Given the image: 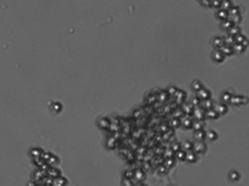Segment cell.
I'll list each match as a JSON object with an SVG mask.
<instances>
[{
	"label": "cell",
	"instance_id": "6da1fadb",
	"mask_svg": "<svg viewBox=\"0 0 249 186\" xmlns=\"http://www.w3.org/2000/svg\"><path fill=\"white\" fill-rule=\"evenodd\" d=\"M207 149H208L207 145L204 143V141H196V142H194V146L192 150L197 154L204 153L206 152Z\"/></svg>",
	"mask_w": 249,
	"mask_h": 186
},
{
	"label": "cell",
	"instance_id": "7a4b0ae2",
	"mask_svg": "<svg viewBox=\"0 0 249 186\" xmlns=\"http://www.w3.org/2000/svg\"><path fill=\"white\" fill-rule=\"evenodd\" d=\"M193 116L196 120L199 121H204L206 116H205V110L203 108H202L200 106L194 107V111H193Z\"/></svg>",
	"mask_w": 249,
	"mask_h": 186
},
{
	"label": "cell",
	"instance_id": "3957f363",
	"mask_svg": "<svg viewBox=\"0 0 249 186\" xmlns=\"http://www.w3.org/2000/svg\"><path fill=\"white\" fill-rule=\"evenodd\" d=\"M226 56L223 53V52L220 50V48H216L214 51L212 53L211 58L216 63H221L223 62L225 59Z\"/></svg>",
	"mask_w": 249,
	"mask_h": 186
},
{
	"label": "cell",
	"instance_id": "277c9868",
	"mask_svg": "<svg viewBox=\"0 0 249 186\" xmlns=\"http://www.w3.org/2000/svg\"><path fill=\"white\" fill-rule=\"evenodd\" d=\"M213 109L219 114V115H224L228 112V107L224 103H219L213 105Z\"/></svg>",
	"mask_w": 249,
	"mask_h": 186
},
{
	"label": "cell",
	"instance_id": "5b68a950",
	"mask_svg": "<svg viewBox=\"0 0 249 186\" xmlns=\"http://www.w3.org/2000/svg\"><path fill=\"white\" fill-rule=\"evenodd\" d=\"M197 96L199 97V99L201 100L211 98V96H212L211 91L208 89L205 88L204 87L203 88H202L201 90H199V91H197Z\"/></svg>",
	"mask_w": 249,
	"mask_h": 186
},
{
	"label": "cell",
	"instance_id": "8992f818",
	"mask_svg": "<svg viewBox=\"0 0 249 186\" xmlns=\"http://www.w3.org/2000/svg\"><path fill=\"white\" fill-rule=\"evenodd\" d=\"M213 105H214V102L211 99V98L201 100V102H200V104H199V106L202 108H203L205 111L208 110H210V109H212L213 107Z\"/></svg>",
	"mask_w": 249,
	"mask_h": 186
},
{
	"label": "cell",
	"instance_id": "52a82bcc",
	"mask_svg": "<svg viewBox=\"0 0 249 186\" xmlns=\"http://www.w3.org/2000/svg\"><path fill=\"white\" fill-rule=\"evenodd\" d=\"M186 161L191 163H194L197 161V155L193 150L186 152Z\"/></svg>",
	"mask_w": 249,
	"mask_h": 186
},
{
	"label": "cell",
	"instance_id": "ba28073f",
	"mask_svg": "<svg viewBox=\"0 0 249 186\" xmlns=\"http://www.w3.org/2000/svg\"><path fill=\"white\" fill-rule=\"evenodd\" d=\"M194 137L196 141H204L206 139V132L204 129L194 131Z\"/></svg>",
	"mask_w": 249,
	"mask_h": 186
},
{
	"label": "cell",
	"instance_id": "9c48e42d",
	"mask_svg": "<svg viewBox=\"0 0 249 186\" xmlns=\"http://www.w3.org/2000/svg\"><path fill=\"white\" fill-rule=\"evenodd\" d=\"M191 89L194 91L197 92V91H199V90H201L202 88H204V86L201 80H199L198 79H195L191 84Z\"/></svg>",
	"mask_w": 249,
	"mask_h": 186
},
{
	"label": "cell",
	"instance_id": "30bf717a",
	"mask_svg": "<svg viewBox=\"0 0 249 186\" xmlns=\"http://www.w3.org/2000/svg\"><path fill=\"white\" fill-rule=\"evenodd\" d=\"M182 105H183L182 110H183V111L184 114L188 115H192V114H193L194 106H193V105L191 104V103L189 102V103H186V104H183Z\"/></svg>",
	"mask_w": 249,
	"mask_h": 186
},
{
	"label": "cell",
	"instance_id": "8fae6325",
	"mask_svg": "<svg viewBox=\"0 0 249 186\" xmlns=\"http://www.w3.org/2000/svg\"><path fill=\"white\" fill-rule=\"evenodd\" d=\"M205 116H206V118H210V119L215 120V119H218L219 118L220 115L213 108H212V109H210V110H208L205 111Z\"/></svg>",
	"mask_w": 249,
	"mask_h": 186
},
{
	"label": "cell",
	"instance_id": "7c38bea8",
	"mask_svg": "<svg viewBox=\"0 0 249 186\" xmlns=\"http://www.w3.org/2000/svg\"><path fill=\"white\" fill-rule=\"evenodd\" d=\"M205 126V123L204 121H199V120H195L193 121V124H192V128L194 131H197L200 129H204Z\"/></svg>",
	"mask_w": 249,
	"mask_h": 186
},
{
	"label": "cell",
	"instance_id": "4fadbf2b",
	"mask_svg": "<svg viewBox=\"0 0 249 186\" xmlns=\"http://www.w3.org/2000/svg\"><path fill=\"white\" fill-rule=\"evenodd\" d=\"M241 100H242V96H237V95H232L231 98L229 99V103L234 105V106H239L241 105Z\"/></svg>",
	"mask_w": 249,
	"mask_h": 186
},
{
	"label": "cell",
	"instance_id": "5bb4252c",
	"mask_svg": "<svg viewBox=\"0 0 249 186\" xmlns=\"http://www.w3.org/2000/svg\"><path fill=\"white\" fill-rule=\"evenodd\" d=\"M193 121L189 118H183L180 120V125L186 129H190L192 128Z\"/></svg>",
	"mask_w": 249,
	"mask_h": 186
},
{
	"label": "cell",
	"instance_id": "9a60e30c",
	"mask_svg": "<svg viewBox=\"0 0 249 186\" xmlns=\"http://www.w3.org/2000/svg\"><path fill=\"white\" fill-rule=\"evenodd\" d=\"M193 146H194V142L190 141V140H185L184 142L181 143V149L183 150L186 152L192 150Z\"/></svg>",
	"mask_w": 249,
	"mask_h": 186
},
{
	"label": "cell",
	"instance_id": "2e32d148",
	"mask_svg": "<svg viewBox=\"0 0 249 186\" xmlns=\"http://www.w3.org/2000/svg\"><path fill=\"white\" fill-rule=\"evenodd\" d=\"M218 138H219L218 134L213 130H210L208 132H206V139H208V140L211 141V142L217 140Z\"/></svg>",
	"mask_w": 249,
	"mask_h": 186
},
{
	"label": "cell",
	"instance_id": "e0dca14e",
	"mask_svg": "<svg viewBox=\"0 0 249 186\" xmlns=\"http://www.w3.org/2000/svg\"><path fill=\"white\" fill-rule=\"evenodd\" d=\"M220 50L223 52V53L226 56H231L234 53L233 50L232 46L230 45H224L221 48H220Z\"/></svg>",
	"mask_w": 249,
	"mask_h": 186
},
{
	"label": "cell",
	"instance_id": "ac0fdd59",
	"mask_svg": "<svg viewBox=\"0 0 249 186\" xmlns=\"http://www.w3.org/2000/svg\"><path fill=\"white\" fill-rule=\"evenodd\" d=\"M232 50H233V52L234 53H242L245 50V47H244L242 44L235 43L234 42V44L232 45Z\"/></svg>",
	"mask_w": 249,
	"mask_h": 186
},
{
	"label": "cell",
	"instance_id": "d6986e66",
	"mask_svg": "<svg viewBox=\"0 0 249 186\" xmlns=\"http://www.w3.org/2000/svg\"><path fill=\"white\" fill-rule=\"evenodd\" d=\"M134 177H135V178L137 180L143 181L145 179V175L144 171H143L142 169H138L135 171H134Z\"/></svg>",
	"mask_w": 249,
	"mask_h": 186
},
{
	"label": "cell",
	"instance_id": "ffe728a7",
	"mask_svg": "<svg viewBox=\"0 0 249 186\" xmlns=\"http://www.w3.org/2000/svg\"><path fill=\"white\" fill-rule=\"evenodd\" d=\"M212 45L215 48H220L224 45V39L220 37H215L212 42Z\"/></svg>",
	"mask_w": 249,
	"mask_h": 186
},
{
	"label": "cell",
	"instance_id": "44dd1931",
	"mask_svg": "<svg viewBox=\"0 0 249 186\" xmlns=\"http://www.w3.org/2000/svg\"><path fill=\"white\" fill-rule=\"evenodd\" d=\"M174 156L178 160H179L180 161H186V151H184L182 149H180L179 150H178L177 152H175Z\"/></svg>",
	"mask_w": 249,
	"mask_h": 186
},
{
	"label": "cell",
	"instance_id": "7402d4cb",
	"mask_svg": "<svg viewBox=\"0 0 249 186\" xmlns=\"http://www.w3.org/2000/svg\"><path fill=\"white\" fill-rule=\"evenodd\" d=\"M229 177L230 180L236 182L239 180L240 175V173L238 171H235V170H231L229 174Z\"/></svg>",
	"mask_w": 249,
	"mask_h": 186
},
{
	"label": "cell",
	"instance_id": "603a6c76",
	"mask_svg": "<svg viewBox=\"0 0 249 186\" xmlns=\"http://www.w3.org/2000/svg\"><path fill=\"white\" fill-rule=\"evenodd\" d=\"M110 121L107 118H103L100 120V126L102 128H107L110 126Z\"/></svg>",
	"mask_w": 249,
	"mask_h": 186
},
{
	"label": "cell",
	"instance_id": "cb8c5ba5",
	"mask_svg": "<svg viewBox=\"0 0 249 186\" xmlns=\"http://www.w3.org/2000/svg\"><path fill=\"white\" fill-rule=\"evenodd\" d=\"M231 96H232V95L227 91H224L221 94V101L223 102L229 103V101L230 98H231Z\"/></svg>",
	"mask_w": 249,
	"mask_h": 186
},
{
	"label": "cell",
	"instance_id": "d4e9b609",
	"mask_svg": "<svg viewBox=\"0 0 249 186\" xmlns=\"http://www.w3.org/2000/svg\"><path fill=\"white\" fill-rule=\"evenodd\" d=\"M169 126L172 128H177L180 126V118H173L169 122Z\"/></svg>",
	"mask_w": 249,
	"mask_h": 186
},
{
	"label": "cell",
	"instance_id": "484cf974",
	"mask_svg": "<svg viewBox=\"0 0 249 186\" xmlns=\"http://www.w3.org/2000/svg\"><path fill=\"white\" fill-rule=\"evenodd\" d=\"M175 163V160L174 159L173 157H170V158H167L165 161V166L167 168H172L173 167Z\"/></svg>",
	"mask_w": 249,
	"mask_h": 186
},
{
	"label": "cell",
	"instance_id": "4316f807",
	"mask_svg": "<svg viewBox=\"0 0 249 186\" xmlns=\"http://www.w3.org/2000/svg\"><path fill=\"white\" fill-rule=\"evenodd\" d=\"M168 96H169V94H168V93H167V91H161V92L159 94L158 100L161 103L165 102L167 100Z\"/></svg>",
	"mask_w": 249,
	"mask_h": 186
},
{
	"label": "cell",
	"instance_id": "83f0119b",
	"mask_svg": "<svg viewBox=\"0 0 249 186\" xmlns=\"http://www.w3.org/2000/svg\"><path fill=\"white\" fill-rule=\"evenodd\" d=\"M173 117L174 118H182L183 116H184V113L182 109H177L175 110V109L174 112H173Z\"/></svg>",
	"mask_w": 249,
	"mask_h": 186
},
{
	"label": "cell",
	"instance_id": "f1b7e54d",
	"mask_svg": "<svg viewBox=\"0 0 249 186\" xmlns=\"http://www.w3.org/2000/svg\"><path fill=\"white\" fill-rule=\"evenodd\" d=\"M115 139L114 137H110L107 140V147L109 149H113L115 146Z\"/></svg>",
	"mask_w": 249,
	"mask_h": 186
},
{
	"label": "cell",
	"instance_id": "f546056e",
	"mask_svg": "<svg viewBox=\"0 0 249 186\" xmlns=\"http://www.w3.org/2000/svg\"><path fill=\"white\" fill-rule=\"evenodd\" d=\"M173 96L175 97V99L179 98V99H185V98L186 97V93L184 92L183 91H182V90H178V89L177 91L175 92V93Z\"/></svg>",
	"mask_w": 249,
	"mask_h": 186
},
{
	"label": "cell",
	"instance_id": "4dcf8cb0",
	"mask_svg": "<svg viewBox=\"0 0 249 186\" xmlns=\"http://www.w3.org/2000/svg\"><path fill=\"white\" fill-rule=\"evenodd\" d=\"M224 45L232 46L234 43V37L229 35L226 38H225V39H224Z\"/></svg>",
	"mask_w": 249,
	"mask_h": 186
},
{
	"label": "cell",
	"instance_id": "1f68e13d",
	"mask_svg": "<svg viewBox=\"0 0 249 186\" xmlns=\"http://www.w3.org/2000/svg\"><path fill=\"white\" fill-rule=\"evenodd\" d=\"M229 34L231 36L235 37L236 35L240 34V29L239 28L237 27H234V26H232L229 29Z\"/></svg>",
	"mask_w": 249,
	"mask_h": 186
},
{
	"label": "cell",
	"instance_id": "d6a6232c",
	"mask_svg": "<svg viewBox=\"0 0 249 186\" xmlns=\"http://www.w3.org/2000/svg\"><path fill=\"white\" fill-rule=\"evenodd\" d=\"M180 149H181V143H180L178 142H174L171 145V150L174 152H177L178 150H179Z\"/></svg>",
	"mask_w": 249,
	"mask_h": 186
},
{
	"label": "cell",
	"instance_id": "836d02e7",
	"mask_svg": "<svg viewBox=\"0 0 249 186\" xmlns=\"http://www.w3.org/2000/svg\"><path fill=\"white\" fill-rule=\"evenodd\" d=\"M232 26V24L229 20H225L221 24V28L224 30H229Z\"/></svg>",
	"mask_w": 249,
	"mask_h": 186
},
{
	"label": "cell",
	"instance_id": "e575fe53",
	"mask_svg": "<svg viewBox=\"0 0 249 186\" xmlns=\"http://www.w3.org/2000/svg\"><path fill=\"white\" fill-rule=\"evenodd\" d=\"M190 102L191 103V104L194 106V107H197V106H199L200 104V102H201V99H199V97H198L197 96H194L193 98L191 99V102Z\"/></svg>",
	"mask_w": 249,
	"mask_h": 186
},
{
	"label": "cell",
	"instance_id": "d590c367",
	"mask_svg": "<svg viewBox=\"0 0 249 186\" xmlns=\"http://www.w3.org/2000/svg\"><path fill=\"white\" fill-rule=\"evenodd\" d=\"M134 177V171L132 170H126L124 172V177L126 178H129V179H132Z\"/></svg>",
	"mask_w": 249,
	"mask_h": 186
},
{
	"label": "cell",
	"instance_id": "8d00e7d4",
	"mask_svg": "<svg viewBox=\"0 0 249 186\" xmlns=\"http://www.w3.org/2000/svg\"><path fill=\"white\" fill-rule=\"evenodd\" d=\"M177 90H178V88H176L175 86H170L167 89V93H168L169 95L173 96L175 93V92L177 91Z\"/></svg>",
	"mask_w": 249,
	"mask_h": 186
},
{
	"label": "cell",
	"instance_id": "74e56055",
	"mask_svg": "<svg viewBox=\"0 0 249 186\" xmlns=\"http://www.w3.org/2000/svg\"><path fill=\"white\" fill-rule=\"evenodd\" d=\"M122 184L124 186H132L133 185V183L132 182L131 180L129 178H126L124 177L122 180Z\"/></svg>",
	"mask_w": 249,
	"mask_h": 186
},
{
	"label": "cell",
	"instance_id": "f35d334b",
	"mask_svg": "<svg viewBox=\"0 0 249 186\" xmlns=\"http://www.w3.org/2000/svg\"><path fill=\"white\" fill-rule=\"evenodd\" d=\"M175 155V152L170 149L169 150H167V152H165V157L167 158H170V157H173Z\"/></svg>",
	"mask_w": 249,
	"mask_h": 186
},
{
	"label": "cell",
	"instance_id": "ab89813d",
	"mask_svg": "<svg viewBox=\"0 0 249 186\" xmlns=\"http://www.w3.org/2000/svg\"><path fill=\"white\" fill-rule=\"evenodd\" d=\"M248 102V97L242 96V100H241V105H246Z\"/></svg>",
	"mask_w": 249,
	"mask_h": 186
},
{
	"label": "cell",
	"instance_id": "60d3db41",
	"mask_svg": "<svg viewBox=\"0 0 249 186\" xmlns=\"http://www.w3.org/2000/svg\"><path fill=\"white\" fill-rule=\"evenodd\" d=\"M160 129H161V132H167L168 130H169V127L166 125V124H163L161 127H160Z\"/></svg>",
	"mask_w": 249,
	"mask_h": 186
},
{
	"label": "cell",
	"instance_id": "b9f144b4",
	"mask_svg": "<svg viewBox=\"0 0 249 186\" xmlns=\"http://www.w3.org/2000/svg\"><path fill=\"white\" fill-rule=\"evenodd\" d=\"M166 170H167V167H165V165H162V166H160L159 168V171L160 173H162L164 174L166 172Z\"/></svg>",
	"mask_w": 249,
	"mask_h": 186
},
{
	"label": "cell",
	"instance_id": "7bdbcfd3",
	"mask_svg": "<svg viewBox=\"0 0 249 186\" xmlns=\"http://www.w3.org/2000/svg\"><path fill=\"white\" fill-rule=\"evenodd\" d=\"M175 102L177 103V104H178V105H182V104H183V102H184V99H183L177 98V99H176V101H175Z\"/></svg>",
	"mask_w": 249,
	"mask_h": 186
},
{
	"label": "cell",
	"instance_id": "ee69618b",
	"mask_svg": "<svg viewBox=\"0 0 249 186\" xmlns=\"http://www.w3.org/2000/svg\"><path fill=\"white\" fill-rule=\"evenodd\" d=\"M156 98L155 97L154 95H152V96H151V97L150 96L149 98H148V102H149L150 104H152V103L155 102H156Z\"/></svg>",
	"mask_w": 249,
	"mask_h": 186
}]
</instances>
